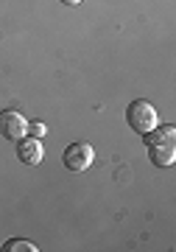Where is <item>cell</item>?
Instances as JSON below:
<instances>
[{"mask_svg":"<svg viewBox=\"0 0 176 252\" xmlns=\"http://www.w3.org/2000/svg\"><path fill=\"white\" fill-rule=\"evenodd\" d=\"M62 162L67 171H87L89 165L95 162V149L89 143H70L62 154Z\"/></svg>","mask_w":176,"mask_h":252,"instance_id":"cell-2","label":"cell"},{"mask_svg":"<svg viewBox=\"0 0 176 252\" xmlns=\"http://www.w3.org/2000/svg\"><path fill=\"white\" fill-rule=\"evenodd\" d=\"M146 137V146H157V143H176V126L174 124H159L154 126Z\"/></svg>","mask_w":176,"mask_h":252,"instance_id":"cell-6","label":"cell"},{"mask_svg":"<svg viewBox=\"0 0 176 252\" xmlns=\"http://www.w3.org/2000/svg\"><path fill=\"white\" fill-rule=\"evenodd\" d=\"M0 135L6 137V140H11V143L23 140V137L28 135L26 115L17 112V109H3V112H0Z\"/></svg>","mask_w":176,"mask_h":252,"instance_id":"cell-3","label":"cell"},{"mask_svg":"<svg viewBox=\"0 0 176 252\" xmlns=\"http://www.w3.org/2000/svg\"><path fill=\"white\" fill-rule=\"evenodd\" d=\"M126 124H129V129L137 132V135H148L154 126H159V112L151 101L137 98L126 107Z\"/></svg>","mask_w":176,"mask_h":252,"instance_id":"cell-1","label":"cell"},{"mask_svg":"<svg viewBox=\"0 0 176 252\" xmlns=\"http://www.w3.org/2000/svg\"><path fill=\"white\" fill-rule=\"evenodd\" d=\"M48 135V126L42 124V121H28V137H42Z\"/></svg>","mask_w":176,"mask_h":252,"instance_id":"cell-8","label":"cell"},{"mask_svg":"<svg viewBox=\"0 0 176 252\" xmlns=\"http://www.w3.org/2000/svg\"><path fill=\"white\" fill-rule=\"evenodd\" d=\"M45 157V149H42V140L39 137H23L17 140V160L23 165H39Z\"/></svg>","mask_w":176,"mask_h":252,"instance_id":"cell-4","label":"cell"},{"mask_svg":"<svg viewBox=\"0 0 176 252\" xmlns=\"http://www.w3.org/2000/svg\"><path fill=\"white\" fill-rule=\"evenodd\" d=\"M59 3H64V6H79L81 0H59Z\"/></svg>","mask_w":176,"mask_h":252,"instance_id":"cell-9","label":"cell"},{"mask_svg":"<svg viewBox=\"0 0 176 252\" xmlns=\"http://www.w3.org/2000/svg\"><path fill=\"white\" fill-rule=\"evenodd\" d=\"M148 157L157 168H168L176 162V143H157L148 146Z\"/></svg>","mask_w":176,"mask_h":252,"instance_id":"cell-5","label":"cell"},{"mask_svg":"<svg viewBox=\"0 0 176 252\" xmlns=\"http://www.w3.org/2000/svg\"><path fill=\"white\" fill-rule=\"evenodd\" d=\"M0 250L3 252H36L39 247H36L34 241H28V238H9Z\"/></svg>","mask_w":176,"mask_h":252,"instance_id":"cell-7","label":"cell"}]
</instances>
